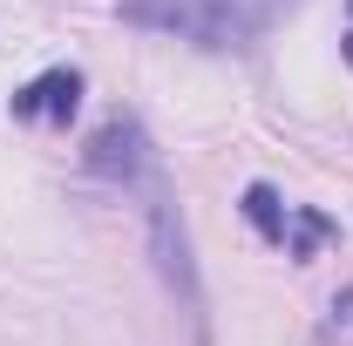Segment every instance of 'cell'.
Listing matches in <instances>:
<instances>
[{"mask_svg": "<svg viewBox=\"0 0 353 346\" xmlns=\"http://www.w3.org/2000/svg\"><path fill=\"white\" fill-rule=\"evenodd\" d=\"M136 211H143V238H150V258H157V278H163V292L170 305L183 312V326H190V340L211 346V292H204V272H197V252H190V224L176 211V190L163 163H150V170L130 183Z\"/></svg>", "mask_w": 353, "mask_h": 346, "instance_id": "obj_1", "label": "cell"}, {"mask_svg": "<svg viewBox=\"0 0 353 346\" xmlns=\"http://www.w3.org/2000/svg\"><path fill=\"white\" fill-rule=\"evenodd\" d=\"M123 21L130 28H157V34H176V41H190V48H211V54L259 41V28L238 21L218 0H123Z\"/></svg>", "mask_w": 353, "mask_h": 346, "instance_id": "obj_2", "label": "cell"}, {"mask_svg": "<svg viewBox=\"0 0 353 346\" xmlns=\"http://www.w3.org/2000/svg\"><path fill=\"white\" fill-rule=\"evenodd\" d=\"M150 163H157V143H150V130L136 116H109L102 130L88 136V170L102 176V183H123L130 190Z\"/></svg>", "mask_w": 353, "mask_h": 346, "instance_id": "obj_3", "label": "cell"}, {"mask_svg": "<svg viewBox=\"0 0 353 346\" xmlns=\"http://www.w3.org/2000/svg\"><path fill=\"white\" fill-rule=\"evenodd\" d=\"M75 102H82V75L75 68H48V75H34V82L14 95V116L21 123H68Z\"/></svg>", "mask_w": 353, "mask_h": 346, "instance_id": "obj_4", "label": "cell"}, {"mask_svg": "<svg viewBox=\"0 0 353 346\" xmlns=\"http://www.w3.org/2000/svg\"><path fill=\"white\" fill-rule=\"evenodd\" d=\"M245 217H252V231H259V238L285 245V224H292V211H285V197H279L272 183H252V190H245Z\"/></svg>", "mask_w": 353, "mask_h": 346, "instance_id": "obj_5", "label": "cell"}, {"mask_svg": "<svg viewBox=\"0 0 353 346\" xmlns=\"http://www.w3.org/2000/svg\"><path fill=\"white\" fill-rule=\"evenodd\" d=\"M218 7H231V14H238V21H252V28H272V21H279V14H285V7H299V0H218Z\"/></svg>", "mask_w": 353, "mask_h": 346, "instance_id": "obj_6", "label": "cell"}, {"mask_svg": "<svg viewBox=\"0 0 353 346\" xmlns=\"http://www.w3.org/2000/svg\"><path fill=\"white\" fill-rule=\"evenodd\" d=\"M326 231H333V224H326V217H292V224H285V238H292V258H312V245H319V238H326Z\"/></svg>", "mask_w": 353, "mask_h": 346, "instance_id": "obj_7", "label": "cell"}, {"mask_svg": "<svg viewBox=\"0 0 353 346\" xmlns=\"http://www.w3.org/2000/svg\"><path fill=\"white\" fill-rule=\"evenodd\" d=\"M347 61H353V34H347Z\"/></svg>", "mask_w": 353, "mask_h": 346, "instance_id": "obj_8", "label": "cell"}]
</instances>
